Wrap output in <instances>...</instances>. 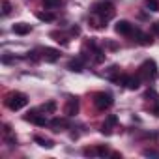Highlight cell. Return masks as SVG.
Listing matches in <instances>:
<instances>
[{"label":"cell","mask_w":159,"mask_h":159,"mask_svg":"<svg viewBox=\"0 0 159 159\" xmlns=\"http://www.w3.org/2000/svg\"><path fill=\"white\" fill-rule=\"evenodd\" d=\"M11 4H10V0H2V15H10L11 13Z\"/></svg>","instance_id":"ffe728a7"},{"label":"cell","mask_w":159,"mask_h":159,"mask_svg":"<svg viewBox=\"0 0 159 159\" xmlns=\"http://www.w3.org/2000/svg\"><path fill=\"white\" fill-rule=\"evenodd\" d=\"M114 30L120 36H131V34H135V28H133V25L129 21H118L116 26H114Z\"/></svg>","instance_id":"5b68a950"},{"label":"cell","mask_w":159,"mask_h":159,"mask_svg":"<svg viewBox=\"0 0 159 159\" xmlns=\"http://www.w3.org/2000/svg\"><path fill=\"white\" fill-rule=\"evenodd\" d=\"M144 155H152V157H159V152H155V150H144Z\"/></svg>","instance_id":"cb8c5ba5"},{"label":"cell","mask_w":159,"mask_h":159,"mask_svg":"<svg viewBox=\"0 0 159 159\" xmlns=\"http://www.w3.org/2000/svg\"><path fill=\"white\" fill-rule=\"evenodd\" d=\"M79 112V99L77 98H69L66 107H64V114L66 116H75Z\"/></svg>","instance_id":"52a82bcc"},{"label":"cell","mask_w":159,"mask_h":159,"mask_svg":"<svg viewBox=\"0 0 159 159\" xmlns=\"http://www.w3.org/2000/svg\"><path fill=\"white\" fill-rule=\"evenodd\" d=\"M84 62H86V56H77V58H73V60H69V64H67V67L71 69V71H83V67H84Z\"/></svg>","instance_id":"9c48e42d"},{"label":"cell","mask_w":159,"mask_h":159,"mask_svg":"<svg viewBox=\"0 0 159 159\" xmlns=\"http://www.w3.org/2000/svg\"><path fill=\"white\" fill-rule=\"evenodd\" d=\"M83 153H84V155H98L96 148H84V150H83Z\"/></svg>","instance_id":"603a6c76"},{"label":"cell","mask_w":159,"mask_h":159,"mask_svg":"<svg viewBox=\"0 0 159 159\" xmlns=\"http://www.w3.org/2000/svg\"><path fill=\"white\" fill-rule=\"evenodd\" d=\"M25 120H26V122H32V124H36V125H39V127H45V125L49 124L45 116L38 114V111H30V112L25 116Z\"/></svg>","instance_id":"8992f818"},{"label":"cell","mask_w":159,"mask_h":159,"mask_svg":"<svg viewBox=\"0 0 159 159\" xmlns=\"http://www.w3.org/2000/svg\"><path fill=\"white\" fill-rule=\"evenodd\" d=\"M146 8L150 11H159V0H146Z\"/></svg>","instance_id":"d6986e66"},{"label":"cell","mask_w":159,"mask_h":159,"mask_svg":"<svg viewBox=\"0 0 159 159\" xmlns=\"http://www.w3.org/2000/svg\"><path fill=\"white\" fill-rule=\"evenodd\" d=\"M41 111H43V112H54V111H56V103H54V101H49V103H45V105L41 107Z\"/></svg>","instance_id":"44dd1931"},{"label":"cell","mask_w":159,"mask_h":159,"mask_svg":"<svg viewBox=\"0 0 159 159\" xmlns=\"http://www.w3.org/2000/svg\"><path fill=\"white\" fill-rule=\"evenodd\" d=\"M34 140H36L39 146H43V148H52V146H54V144H52V140L43 139V137H34Z\"/></svg>","instance_id":"9a60e30c"},{"label":"cell","mask_w":159,"mask_h":159,"mask_svg":"<svg viewBox=\"0 0 159 159\" xmlns=\"http://www.w3.org/2000/svg\"><path fill=\"white\" fill-rule=\"evenodd\" d=\"M152 32H153V34H159V21L152 25Z\"/></svg>","instance_id":"d4e9b609"},{"label":"cell","mask_w":159,"mask_h":159,"mask_svg":"<svg viewBox=\"0 0 159 159\" xmlns=\"http://www.w3.org/2000/svg\"><path fill=\"white\" fill-rule=\"evenodd\" d=\"M71 34H73V36H79V34H81V28H79V26H73V28H71Z\"/></svg>","instance_id":"4316f807"},{"label":"cell","mask_w":159,"mask_h":159,"mask_svg":"<svg viewBox=\"0 0 159 159\" xmlns=\"http://www.w3.org/2000/svg\"><path fill=\"white\" fill-rule=\"evenodd\" d=\"M4 103H6V107H8L10 111H21L23 107L28 105V98H26L23 92H11V94L6 96Z\"/></svg>","instance_id":"7a4b0ae2"},{"label":"cell","mask_w":159,"mask_h":159,"mask_svg":"<svg viewBox=\"0 0 159 159\" xmlns=\"http://www.w3.org/2000/svg\"><path fill=\"white\" fill-rule=\"evenodd\" d=\"M139 75H140L142 79H146V81H155L157 75H159V71H157V64H155L153 60H146V62H142V66L139 67Z\"/></svg>","instance_id":"3957f363"},{"label":"cell","mask_w":159,"mask_h":159,"mask_svg":"<svg viewBox=\"0 0 159 159\" xmlns=\"http://www.w3.org/2000/svg\"><path fill=\"white\" fill-rule=\"evenodd\" d=\"M2 62H4V64H11V62H15V58H11V56H4Z\"/></svg>","instance_id":"484cf974"},{"label":"cell","mask_w":159,"mask_h":159,"mask_svg":"<svg viewBox=\"0 0 159 159\" xmlns=\"http://www.w3.org/2000/svg\"><path fill=\"white\" fill-rule=\"evenodd\" d=\"M49 125H51L54 131H62V127H67L69 122H67L66 118H52V120L49 122Z\"/></svg>","instance_id":"7c38bea8"},{"label":"cell","mask_w":159,"mask_h":159,"mask_svg":"<svg viewBox=\"0 0 159 159\" xmlns=\"http://www.w3.org/2000/svg\"><path fill=\"white\" fill-rule=\"evenodd\" d=\"M94 105L98 111H105L112 105V96L111 94H105V92H99L94 96Z\"/></svg>","instance_id":"277c9868"},{"label":"cell","mask_w":159,"mask_h":159,"mask_svg":"<svg viewBox=\"0 0 159 159\" xmlns=\"http://www.w3.org/2000/svg\"><path fill=\"white\" fill-rule=\"evenodd\" d=\"M15 34H19V36H26L30 30H32V26L30 25H26V23H17V25H13V28H11Z\"/></svg>","instance_id":"4fadbf2b"},{"label":"cell","mask_w":159,"mask_h":159,"mask_svg":"<svg viewBox=\"0 0 159 159\" xmlns=\"http://www.w3.org/2000/svg\"><path fill=\"white\" fill-rule=\"evenodd\" d=\"M58 56H60V52H58L56 49H51V47L41 49V58H43L45 62H56Z\"/></svg>","instance_id":"ba28073f"},{"label":"cell","mask_w":159,"mask_h":159,"mask_svg":"<svg viewBox=\"0 0 159 159\" xmlns=\"http://www.w3.org/2000/svg\"><path fill=\"white\" fill-rule=\"evenodd\" d=\"M114 6L111 4V2H99V4H94V8H92V15H96L98 17V21L94 23V26L96 28H101L107 21H111L112 17H114Z\"/></svg>","instance_id":"6da1fadb"},{"label":"cell","mask_w":159,"mask_h":159,"mask_svg":"<svg viewBox=\"0 0 159 159\" xmlns=\"http://www.w3.org/2000/svg\"><path fill=\"white\" fill-rule=\"evenodd\" d=\"M140 81H142V77H140L139 73H137L135 77H133V75H127V77H125V83H124V84H125L129 90H137V88L140 86Z\"/></svg>","instance_id":"30bf717a"},{"label":"cell","mask_w":159,"mask_h":159,"mask_svg":"<svg viewBox=\"0 0 159 159\" xmlns=\"http://www.w3.org/2000/svg\"><path fill=\"white\" fill-rule=\"evenodd\" d=\"M103 60H105V52L96 47V49H94V62H96V64H101Z\"/></svg>","instance_id":"ac0fdd59"},{"label":"cell","mask_w":159,"mask_h":159,"mask_svg":"<svg viewBox=\"0 0 159 159\" xmlns=\"http://www.w3.org/2000/svg\"><path fill=\"white\" fill-rule=\"evenodd\" d=\"M135 36H137V39H139L140 45H152V43H153V39H152L150 34H144V32H140V30H135Z\"/></svg>","instance_id":"5bb4252c"},{"label":"cell","mask_w":159,"mask_h":159,"mask_svg":"<svg viewBox=\"0 0 159 159\" xmlns=\"http://www.w3.org/2000/svg\"><path fill=\"white\" fill-rule=\"evenodd\" d=\"M116 122H118V118H116L114 114H112V116H109V118H107V122L101 125V133H103V135H111V133H112V125H116Z\"/></svg>","instance_id":"8fae6325"},{"label":"cell","mask_w":159,"mask_h":159,"mask_svg":"<svg viewBox=\"0 0 159 159\" xmlns=\"http://www.w3.org/2000/svg\"><path fill=\"white\" fill-rule=\"evenodd\" d=\"M96 152H98V155H107V153H109V148H107V146H98Z\"/></svg>","instance_id":"7402d4cb"},{"label":"cell","mask_w":159,"mask_h":159,"mask_svg":"<svg viewBox=\"0 0 159 159\" xmlns=\"http://www.w3.org/2000/svg\"><path fill=\"white\" fill-rule=\"evenodd\" d=\"M36 17H38L39 21H47V23L54 21V15H52V13H47V11H45V13H43V11H38V13H36Z\"/></svg>","instance_id":"e0dca14e"},{"label":"cell","mask_w":159,"mask_h":159,"mask_svg":"<svg viewBox=\"0 0 159 159\" xmlns=\"http://www.w3.org/2000/svg\"><path fill=\"white\" fill-rule=\"evenodd\" d=\"M60 4H62V0H43V8H47V10H54Z\"/></svg>","instance_id":"2e32d148"}]
</instances>
